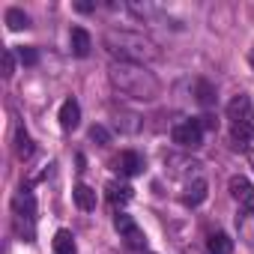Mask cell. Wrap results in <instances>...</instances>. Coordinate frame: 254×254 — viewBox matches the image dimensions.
<instances>
[{
  "mask_svg": "<svg viewBox=\"0 0 254 254\" xmlns=\"http://www.w3.org/2000/svg\"><path fill=\"white\" fill-rule=\"evenodd\" d=\"M108 78L123 96L138 99V102H153L162 93L159 78L153 72H147V66H138V63H117L114 60L108 69Z\"/></svg>",
  "mask_w": 254,
  "mask_h": 254,
  "instance_id": "1",
  "label": "cell"
},
{
  "mask_svg": "<svg viewBox=\"0 0 254 254\" xmlns=\"http://www.w3.org/2000/svg\"><path fill=\"white\" fill-rule=\"evenodd\" d=\"M102 42H105L108 54L117 57V63H138V66H147V63L162 60L159 45H156L153 39H147L144 33H132V30H108Z\"/></svg>",
  "mask_w": 254,
  "mask_h": 254,
  "instance_id": "2",
  "label": "cell"
},
{
  "mask_svg": "<svg viewBox=\"0 0 254 254\" xmlns=\"http://www.w3.org/2000/svg\"><path fill=\"white\" fill-rule=\"evenodd\" d=\"M171 138L183 150H197V147H203V123L200 120H183L174 126Z\"/></svg>",
  "mask_w": 254,
  "mask_h": 254,
  "instance_id": "3",
  "label": "cell"
},
{
  "mask_svg": "<svg viewBox=\"0 0 254 254\" xmlns=\"http://www.w3.org/2000/svg\"><path fill=\"white\" fill-rule=\"evenodd\" d=\"M114 227H117V233L126 239V245H129V248H135V251H144V248H147V236H144V230L138 227V221H135L132 215L120 212V215L114 218Z\"/></svg>",
  "mask_w": 254,
  "mask_h": 254,
  "instance_id": "4",
  "label": "cell"
},
{
  "mask_svg": "<svg viewBox=\"0 0 254 254\" xmlns=\"http://www.w3.org/2000/svg\"><path fill=\"white\" fill-rule=\"evenodd\" d=\"M227 120H230V126H254V105L245 93H239L227 102Z\"/></svg>",
  "mask_w": 254,
  "mask_h": 254,
  "instance_id": "5",
  "label": "cell"
},
{
  "mask_svg": "<svg viewBox=\"0 0 254 254\" xmlns=\"http://www.w3.org/2000/svg\"><path fill=\"white\" fill-rule=\"evenodd\" d=\"M12 209H15V221H18V224H21V221L33 224V218H36V200H33L30 191H18V194L12 197Z\"/></svg>",
  "mask_w": 254,
  "mask_h": 254,
  "instance_id": "6",
  "label": "cell"
},
{
  "mask_svg": "<svg viewBox=\"0 0 254 254\" xmlns=\"http://www.w3.org/2000/svg\"><path fill=\"white\" fill-rule=\"evenodd\" d=\"M117 171H120L123 177H138V174H144V156L135 153V150L120 153V159H117Z\"/></svg>",
  "mask_w": 254,
  "mask_h": 254,
  "instance_id": "7",
  "label": "cell"
},
{
  "mask_svg": "<svg viewBox=\"0 0 254 254\" xmlns=\"http://www.w3.org/2000/svg\"><path fill=\"white\" fill-rule=\"evenodd\" d=\"M78 126H81V105L75 99H66L60 105V129L63 132H75Z\"/></svg>",
  "mask_w": 254,
  "mask_h": 254,
  "instance_id": "8",
  "label": "cell"
},
{
  "mask_svg": "<svg viewBox=\"0 0 254 254\" xmlns=\"http://www.w3.org/2000/svg\"><path fill=\"white\" fill-rule=\"evenodd\" d=\"M206 180L203 177H194V180H189L186 183V194H183V203L186 206H200L203 200H206Z\"/></svg>",
  "mask_w": 254,
  "mask_h": 254,
  "instance_id": "9",
  "label": "cell"
},
{
  "mask_svg": "<svg viewBox=\"0 0 254 254\" xmlns=\"http://www.w3.org/2000/svg\"><path fill=\"white\" fill-rule=\"evenodd\" d=\"M227 189H230V194L248 209V206H254V186L245 180V177H233L230 183H227Z\"/></svg>",
  "mask_w": 254,
  "mask_h": 254,
  "instance_id": "10",
  "label": "cell"
},
{
  "mask_svg": "<svg viewBox=\"0 0 254 254\" xmlns=\"http://www.w3.org/2000/svg\"><path fill=\"white\" fill-rule=\"evenodd\" d=\"M69 48H72L75 57H87L90 48H93V36H90L84 27H72V33H69Z\"/></svg>",
  "mask_w": 254,
  "mask_h": 254,
  "instance_id": "11",
  "label": "cell"
},
{
  "mask_svg": "<svg viewBox=\"0 0 254 254\" xmlns=\"http://www.w3.org/2000/svg\"><path fill=\"white\" fill-rule=\"evenodd\" d=\"M72 197H75L78 209H84V212H93V209H96V203H99L96 191H93L90 186H84V183H78V186L72 189Z\"/></svg>",
  "mask_w": 254,
  "mask_h": 254,
  "instance_id": "12",
  "label": "cell"
},
{
  "mask_svg": "<svg viewBox=\"0 0 254 254\" xmlns=\"http://www.w3.org/2000/svg\"><path fill=\"white\" fill-rule=\"evenodd\" d=\"M230 135H233V147L248 153L254 147V126H230Z\"/></svg>",
  "mask_w": 254,
  "mask_h": 254,
  "instance_id": "13",
  "label": "cell"
},
{
  "mask_svg": "<svg viewBox=\"0 0 254 254\" xmlns=\"http://www.w3.org/2000/svg\"><path fill=\"white\" fill-rule=\"evenodd\" d=\"M51 254H78V248H75V236H72V230H66V227H60V230L54 233V248H51Z\"/></svg>",
  "mask_w": 254,
  "mask_h": 254,
  "instance_id": "14",
  "label": "cell"
},
{
  "mask_svg": "<svg viewBox=\"0 0 254 254\" xmlns=\"http://www.w3.org/2000/svg\"><path fill=\"white\" fill-rule=\"evenodd\" d=\"M236 227H239V236H242L248 245H254V206H248V209L239 212Z\"/></svg>",
  "mask_w": 254,
  "mask_h": 254,
  "instance_id": "15",
  "label": "cell"
},
{
  "mask_svg": "<svg viewBox=\"0 0 254 254\" xmlns=\"http://www.w3.org/2000/svg\"><path fill=\"white\" fill-rule=\"evenodd\" d=\"M108 189V197H111V203H129L132 200V186H126V183H108L105 186Z\"/></svg>",
  "mask_w": 254,
  "mask_h": 254,
  "instance_id": "16",
  "label": "cell"
},
{
  "mask_svg": "<svg viewBox=\"0 0 254 254\" xmlns=\"http://www.w3.org/2000/svg\"><path fill=\"white\" fill-rule=\"evenodd\" d=\"M206 251H209V254H230V251H233V242H230L227 233H212V236L206 239Z\"/></svg>",
  "mask_w": 254,
  "mask_h": 254,
  "instance_id": "17",
  "label": "cell"
},
{
  "mask_svg": "<svg viewBox=\"0 0 254 254\" xmlns=\"http://www.w3.org/2000/svg\"><path fill=\"white\" fill-rule=\"evenodd\" d=\"M6 27L9 30H24V27H30V15L24 12V9H18V6H12V9H6Z\"/></svg>",
  "mask_w": 254,
  "mask_h": 254,
  "instance_id": "18",
  "label": "cell"
},
{
  "mask_svg": "<svg viewBox=\"0 0 254 254\" xmlns=\"http://www.w3.org/2000/svg\"><path fill=\"white\" fill-rule=\"evenodd\" d=\"M15 156H18L21 162L33 156V141H30V135H27L24 129H18V132H15Z\"/></svg>",
  "mask_w": 254,
  "mask_h": 254,
  "instance_id": "19",
  "label": "cell"
},
{
  "mask_svg": "<svg viewBox=\"0 0 254 254\" xmlns=\"http://www.w3.org/2000/svg\"><path fill=\"white\" fill-rule=\"evenodd\" d=\"M120 126V132H129V135H135V132H141V117L138 114H123V123H117Z\"/></svg>",
  "mask_w": 254,
  "mask_h": 254,
  "instance_id": "20",
  "label": "cell"
},
{
  "mask_svg": "<svg viewBox=\"0 0 254 254\" xmlns=\"http://www.w3.org/2000/svg\"><path fill=\"white\" fill-rule=\"evenodd\" d=\"M197 99H200V105H212L215 102V87L209 84V81H197Z\"/></svg>",
  "mask_w": 254,
  "mask_h": 254,
  "instance_id": "21",
  "label": "cell"
},
{
  "mask_svg": "<svg viewBox=\"0 0 254 254\" xmlns=\"http://www.w3.org/2000/svg\"><path fill=\"white\" fill-rule=\"evenodd\" d=\"M15 54H18V60H21L24 66H36V63H39V51H36L33 45H21Z\"/></svg>",
  "mask_w": 254,
  "mask_h": 254,
  "instance_id": "22",
  "label": "cell"
},
{
  "mask_svg": "<svg viewBox=\"0 0 254 254\" xmlns=\"http://www.w3.org/2000/svg\"><path fill=\"white\" fill-rule=\"evenodd\" d=\"M90 138H93L96 144H102V147L111 144V132L105 129V126H93V129H90Z\"/></svg>",
  "mask_w": 254,
  "mask_h": 254,
  "instance_id": "23",
  "label": "cell"
},
{
  "mask_svg": "<svg viewBox=\"0 0 254 254\" xmlns=\"http://www.w3.org/2000/svg\"><path fill=\"white\" fill-rule=\"evenodd\" d=\"M12 75H15V54L6 48L3 51V78H12Z\"/></svg>",
  "mask_w": 254,
  "mask_h": 254,
  "instance_id": "24",
  "label": "cell"
},
{
  "mask_svg": "<svg viewBox=\"0 0 254 254\" xmlns=\"http://www.w3.org/2000/svg\"><path fill=\"white\" fill-rule=\"evenodd\" d=\"M75 9H78V12H90V9H93V3H78Z\"/></svg>",
  "mask_w": 254,
  "mask_h": 254,
  "instance_id": "25",
  "label": "cell"
},
{
  "mask_svg": "<svg viewBox=\"0 0 254 254\" xmlns=\"http://www.w3.org/2000/svg\"><path fill=\"white\" fill-rule=\"evenodd\" d=\"M251 66H254V51H251Z\"/></svg>",
  "mask_w": 254,
  "mask_h": 254,
  "instance_id": "26",
  "label": "cell"
}]
</instances>
